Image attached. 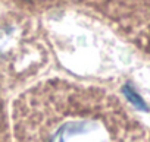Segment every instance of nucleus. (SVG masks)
Here are the masks:
<instances>
[{
    "instance_id": "f257e3e1",
    "label": "nucleus",
    "mask_w": 150,
    "mask_h": 142,
    "mask_svg": "<svg viewBox=\"0 0 150 142\" xmlns=\"http://www.w3.org/2000/svg\"><path fill=\"white\" fill-rule=\"evenodd\" d=\"M16 142H147L140 119L100 87L49 79L13 104Z\"/></svg>"
}]
</instances>
